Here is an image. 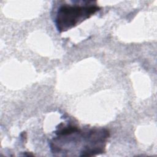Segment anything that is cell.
<instances>
[{
  "mask_svg": "<svg viewBox=\"0 0 157 157\" xmlns=\"http://www.w3.org/2000/svg\"><path fill=\"white\" fill-rule=\"evenodd\" d=\"M99 9L96 2L93 1H84L82 4H63L56 12V28L59 32L70 29L91 17Z\"/></svg>",
  "mask_w": 157,
  "mask_h": 157,
  "instance_id": "1",
  "label": "cell"
}]
</instances>
